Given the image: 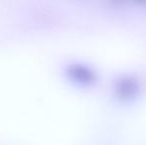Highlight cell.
Returning <instances> with one entry per match:
<instances>
[{"instance_id": "cell-2", "label": "cell", "mask_w": 146, "mask_h": 145, "mask_svg": "<svg viewBox=\"0 0 146 145\" xmlns=\"http://www.w3.org/2000/svg\"><path fill=\"white\" fill-rule=\"evenodd\" d=\"M68 73L71 79L79 87H94L98 83V72L88 65L74 64L70 67Z\"/></svg>"}, {"instance_id": "cell-1", "label": "cell", "mask_w": 146, "mask_h": 145, "mask_svg": "<svg viewBox=\"0 0 146 145\" xmlns=\"http://www.w3.org/2000/svg\"><path fill=\"white\" fill-rule=\"evenodd\" d=\"M141 83L133 75H121L115 81L113 87L114 95L120 101H131L140 95Z\"/></svg>"}]
</instances>
